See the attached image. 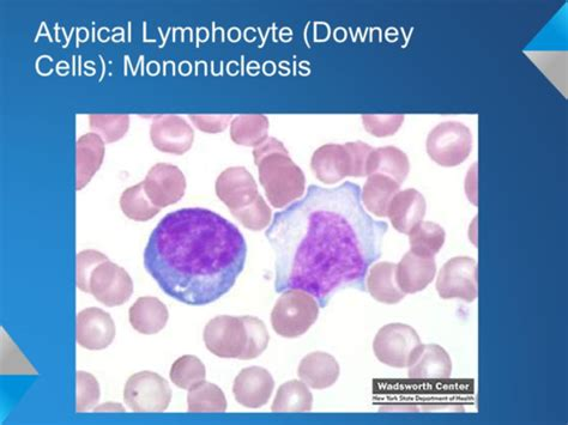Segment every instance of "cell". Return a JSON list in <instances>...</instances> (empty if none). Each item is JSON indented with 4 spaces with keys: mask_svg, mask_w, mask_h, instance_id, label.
<instances>
[{
    "mask_svg": "<svg viewBox=\"0 0 568 425\" xmlns=\"http://www.w3.org/2000/svg\"><path fill=\"white\" fill-rule=\"evenodd\" d=\"M130 324L142 335H156L168 323L169 313L165 306L156 297L145 296L138 299L129 311Z\"/></svg>",
    "mask_w": 568,
    "mask_h": 425,
    "instance_id": "20",
    "label": "cell"
},
{
    "mask_svg": "<svg viewBox=\"0 0 568 425\" xmlns=\"http://www.w3.org/2000/svg\"><path fill=\"white\" fill-rule=\"evenodd\" d=\"M275 381L267 369L250 367L241 370L234 380L233 393L245 408L259 409L273 396Z\"/></svg>",
    "mask_w": 568,
    "mask_h": 425,
    "instance_id": "13",
    "label": "cell"
},
{
    "mask_svg": "<svg viewBox=\"0 0 568 425\" xmlns=\"http://www.w3.org/2000/svg\"><path fill=\"white\" fill-rule=\"evenodd\" d=\"M120 206L126 216L138 222L148 221L160 211V208L151 203L148 194L145 193L144 182L128 188L120 198Z\"/></svg>",
    "mask_w": 568,
    "mask_h": 425,
    "instance_id": "28",
    "label": "cell"
},
{
    "mask_svg": "<svg viewBox=\"0 0 568 425\" xmlns=\"http://www.w3.org/2000/svg\"><path fill=\"white\" fill-rule=\"evenodd\" d=\"M388 224L364 208L360 186L308 187L305 197L277 212L265 236L275 253V290H302L328 307L342 290H366L382 257Z\"/></svg>",
    "mask_w": 568,
    "mask_h": 425,
    "instance_id": "1",
    "label": "cell"
},
{
    "mask_svg": "<svg viewBox=\"0 0 568 425\" xmlns=\"http://www.w3.org/2000/svg\"><path fill=\"white\" fill-rule=\"evenodd\" d=\"M204 343L217 357L240 358L246 346V329L243 319L221 315L205 326Z\"/></svg>",
    "mask_w": 568,
    "mask_h": 425,
    "instance_id": "10",
    "label": "cell"
},
{
    "mask_svg": "<svg viewBox=\"0 0 568 425\" xmlns=\"http://www.w3.org/2000/svg\"><path fill=\"white\" fill-rule=\"evenodd\" d=\"M313 396L305 382L293 380L283 384L277 391L273 404L274 412H308L312 410Z\"/></svg>",
    "mask_w": 568,
    "mask_h": 425,
    "instance_id": "25",
    "label": "cell"
},
{
    "mask_svg": "<svg viewBox=\"0 0 568 425\" xmlns=\"http://www.w3.org/2000/svg\"><path fill=\"white\" fill-rule=\"evenodd\" d=\"M477 263L469 257L452 258L441 267L437 290L441 299L474 302L479 296Z\"/></svg>",
    "mask_w": 568,
    "mask_h": 425,
    "instance_id": "8",
    "label": "cell"
},
{
    "mask_svg": "<svg viewBox=\"0 0 568 425\" xmlns=\"http://www.w3.org/2000/svg\"><path fill=\"white\" fill-rule=\"evenodd\" d=\"M77 190H82L98 172L104 160V144L95 135H87L77 145Z\"/></svg>",
    "mask_w": 568,
    "mask_h": 425,
    "instance_id": "23",
    "label": "cell"
},
{
    "mask_svg": "<svg viewBox=\"0 0 568 425\" xmlns=\"http://www.w3.org/2000/svg\"><path fill=\"white\" fill-rule=\"evenodd\" d=\"M400 184L382 174H373L362 188V203L378 217L388 216L391 200L394 199Z\"/></svg>",
    "mask_w": 568,
    "mask_h": 425,
    "instance_id": "22",
    "label": "cell"
},
{
    "mask_svg": "<svg viewBox=\"0 0 568 425\" xmlns=\"http://www.w3.org/2000/svg\"><path fill=\"white\" fill-rule=\"evenodd\" d=\"M241 319L246 329V346L239 360L249 361L261 356L267 350L270 336L267 326L261 319L250 317V315L241 317Z\"/></svg>",
    "mask_w": 568,
    "mask_h": 425,
    "instance_id": "30",
    "label": "cell"
},
{
    "mask_svg": "<svg viewBox=\"0 0 568 425\" xmlns=\"http://www.w3.org/2000/svg\"><path fill=\"white\" fill-rule=\"evenodd\" d=\"M89 289L102 305L118 307L130 300L134 294V283L123 267L106 260L94 270Z\"/></svg>",
    "mask_w": 568,
    "mask_h": 425,
    "instance_id": "9",
    "label": "cell"
},
{
    "mask_svg": "<svg viewBox=\"0 0 568 425\" xmlns=\"http://www.w3.org/2000/svg\"><path fill=\"white\" fill-rule=\"evenodd\" d=\"M318 315L319 305L312 295L302 290H287L271 313V325L281 337L298 338L311 329Z\"/></svg>",
    "mask_w": 568,
    "mask_h": 425,
    "instance_id": "3",
    "label": "cell"
},
{
    "mask_svg": "<svg viewBox=\"0 0 568 425\" xmlns=\"http://www.w3.org/2000/svg\"><path fill=\"white\" fill-rule=\"evenodd\" d=\"M340 364L326 352H312L300 362L298 374L302 382L313 390H325L340 376Z\"/></svg>",
    "mask_w": 568,
    "mask_h": 425,
    "instance_id": "19",
    "label": "cell"
},
{
    "mask_svg": "<svg viewBox=\"0 0 568 425\" xmlns=\"http://www.w3.org/2000/svg\"><path fill=\"white\" fill-rule=\"evenodd\" d=\"M452 373L451 357L438 344H421L410 356L408 375L416 380H446Z\"/></svg>",
    "mask_w": 568,
    "mask_h": 425,
    "instance_id": "15",
    "label": "cell"
},
{
    "mask_svg": "<svg viewBox=\"0 0 568 425\" xmlns=\"http://www.w3.org/2000/svg\"><path fill=\"white\" fill-rule=\"evenodd\" d=\"M186 181L183 173L171 165H157L144 181V190L157 208L177 203L183 198Z\"/></svg>",
    "mask_w": 568,
    "mask_h": 425,
    "instance_id": "14",
    "label": "cell"
},
{
    "mask_svg": "<svg viewBox=\"0 0 568 425\" xmlns=\"http://www.w3.org/2000/svg\"><path fill=\"white\" fill-rule=\"evenodd\" d=\"M95 411L96 412H99V411L125 412V409L123 408L122 405L117 404V403H106L102 406H98V408H96Z\"/></svg>",
    "mask_w": 568,
    "mask_h": 425,
    "instance_id": "34",
    "label": "cell"
},
{
    "mask_svg": "<svg viewBox=\"0 0 568 425\" xmlns=\"http://www.w3.org/2000/svg\"><path fill=\"white\" fill-rule=\"evenodd\" d=\"M396 267L392 263H379L372 267L366 283L374 300L385 305H396L404 299L406 294L398 287Z\"/></svg>",
    "mask_w": 568,
    "mask_h": 425,
    "instance_id": "21",
    "label": "cell"
},
{
    "mask_svg": "<svg viewBox=\"0 0 568 425\" xmlns=\"http://www.w3.org/2000/svg\"><path fill=\"white\" fill-rule=\"evenodd\" d=\"M234 216L237 217L245 227L252 230H261L268 226L271 220V211L267 204L264 203L263 198L259 197L256 203H253L249 208L238 212V214Z\"/></svg>",
    "mask_w": 568,
    "mask_h": 425,
    "instance_id": "33",
    "label": "cell"
},
{
    "mask_svg": "<svg viewBox=\"0 0 568 425\" xmlns=\"http://www.w3.org/2000/svg\"><path fill=\"white\" fill-rule=\"evenodd\" d=\"M409 170L410 165L406 154L390 147L372 151L370 160H368L367 175L380 172V174L389 176L401 185L406 180Z\"/></svg>",
    "mask_w": 568,
    "mask_h": 425,
    "instance_id": "24",
    "label": "cell"
},
{
    "mask_svg": "<svg viewBox=\"0 0 568 425\" xmlns=\"http://www.w3.org/2000/svg\"><path fill=\"white\" fill-rule=\"evenodd\" d=\"M116 324L110 314L100 308H87L77 315V343L87 350H104L116 338Z\"/></svg>",
    "mask_w": 568,
    "mask_h": 425,
    "instance_id": "11",
    "label": "cell"
},
{
    "mask_svg": "<svg viewBox=\"0 0 568 425\" xmlns=\"http://www.w3.org/2000/svg\"><path fill=\"white\" fill-rule=\"evenodd\" d=\"M410 235L412 251L425 257H434L445 244L446 233L437 223L421 222Z\"/></svg>",
    "mask_w": 568,
    "mask_h": 425,
    "instance_id": "27",
    "label": "cell"
},
{
    "mask_svg": "<svg viewBox=\"0 0 568 425\" xmlns=\"http://www.w3.org/2000/svg\"><path fill=\"white\" fill-rule=\"evenodd\" d=\"M473 149V135L467 125L458 121H445L429 133L427 153L441 167L462 165Z\"/></svg>",
    "mask_w": 568,
    "mask_h": 425,
    "instance_id": "5",
    "label": "cell"
},
{
    "mask_svg": "<svg viewBox=\"0 0 568 425\" xmlns=\"http://www.w3.org/2000/svg\"><path fill=\"white\" fill-rule=\"evenodd\" d=\"M217 196L228 205L233 215L249 208L259 196L255 180L244 168L226 170L217 180Z\"/></svg>",
    "mask_w": 568,
    "mask_h": 425,
    "instance_id": "12",
    "label": "cell"
},
{
    "mask_svg": "<svg viewBox=\"0 0 568 425\" xmlns=\"http://www.w3.org/2000/svg\"><path fill=\"white\" fill-rule=\"evenodd\" d=\"M77 412H87L95 408L100 399V386L95 376L87 372H77Z\"/></svg>",
    "mask_w": 568,
    "mask_h": 425,
    "instance_id": "31",
    "label": "cell"
},
{
    "mask_svg": "<svg viewBox=\"0 0 568 425\" xmlns=\"http://www.w3.org/2000/svg\"><path fill=\"white\" fill-rule=\"evenodd\" d=\"M124 400L135 412H162L171 404V386L159 374L145 370L126 382Z\"/></svg>",
    "mask_w": 568,
    "mask_h": 425,
    "instance_id": "6",
    "label": "cell"
},
{
    "mask_svg": "<svg viewBox=\"0 0 568 425\" xmlns=\"http://www.w3.org/2000/svg\"><path fill=\"white\" fill-rule=\"evenodd\" d=\"M426 210L425 197L419 191L406 190L397 193L391 200L388 216L398 232L409 234L424 220Z\"/></svg>",
    "mask_w": 568,
    "mask_h": 425,
    "instance_id": "17",
    "label": "cell"
},
{
    "mask_svg": "<svg viewBox=\"0 0 568 425\" xmlns=\"http://www.w3.org/2000/svg\"><path fill=\"white\" fill-rule=\"evenodd\" d=\"M421 339L412 326L390 324L380 329L374 338L373 350L378 360L386 366L406 368Z\"/></svg>",
    "mask_w": 568,
    "mask_h": 425,
    "instance_id": "7",
    "label": "cell"
},
{
    "mask_svg": "<svg viewBox=\"0 0 568 425\" xmlns=\"http://www.w3.org/2000/svg\"><path fill=\"white\" fill-rule=\"evenodd\" d=\"M312 168L325 184H336L346 176H352V160L347 147L325 145L313 155Z\"/></svg>",
    "mask_w": 568,
    "mask_h": 425,
    "instance_id": "18",
    "label": "cell"
},
{
    "mask_svg": "<svg viewBox=\"0 0 568 425\" xmlns=\"http://www.w3.org/2000/svg\"><path fill=\"white\" fill-rule=\"evenodd\" d=\"M261 182L275 208L295 202L305 191V176L288 157L258 159Z\"/></svg>",
    "mask_w": 568,
    "mask_h": 425,
    "instance_id": "4",
    "label": "cell"
},
{
    "mask_svg": "<svg viewBox=\"0 0 568 425\" xmlns=\"http://www.w3.org/2000/svg\"><path fill=\"white\" fill-rule=\"evenodd\" d=\"M187 404H189V412H198V414L202 412L221 414L227 410L225 393L220 387L205 381L191 388L187 396Z\"/></svg>",
    "mask_w": 568,
    "mask_h": 425,
    "instance_id": "26",
    "label": "cell"
},
{
    "mask_svg": "<svg viewBox=\"0 0 568 425\" xmlns=\"http://www.w3.org/2000/svg\"><path fill=\"white\" fill-rule=\"evenodd\" d=\"M435 273H437V264L434 257H425L410 251L396 267L398 287L406 295L420 293L433 282Z\"/></svg>",
    "mask_w": 568,
    "mask_h": 425,
    "instance_id": "16",
    "label": "cell"
},
{
    "mask_svg": "<svg viewBox=\"0 0 568 425\" xmlns=\"http://www.w3.org/2000/svg\"><path fill=\"white\" fill-rule=\"evenodd\" d=\"M207 370L201 360L196 356L186 355L173 363L171 380L181 390L190 391L191 388L205 381Z\"/></svg>",
    "mask_w": 568,
    "mask_h": 425,
    "instance_id": "29",
    "label": "cell"
},
{
    "mask_svg": "<svg viewBox=\"0 0 568 425\" xmlns=\"http://www.w3.org/2000/svg\"><path fill=\"white\" fill-rule=\"evenodd\" d=\"M106 255L96 251H84L77 255V287L83 293H90L89 283L94 270L104 261Z\"/></svg>",
    "mask_w": 568,
    "mask_h": 425,
    "instance_id": "32",
    "label": "cell"
},
{
    "mask_svg": "<svg viewBox=\"0 0 568 425\" xmlns=\"http://www.w3.org/2000/svg\"><path fill=\"white\" fill-rule=\"evenodd\" d=\"M247 246L225 217L202 208L162 218L144 251V266L172 299L190 306L213 303L234 287L243 272Z\"/></svg>",
    "mask_w": 568,
    "mask_h": 425,
    "instance_id": "2",
    "label": "cell"
}]
</instances>
